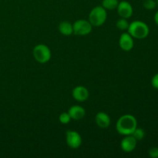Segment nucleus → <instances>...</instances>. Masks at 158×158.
Segmentation results:
<instances>
[{
	"label": "nucleus",
	"instance_id": "f257e3e1",
	"mask_svg": "<svg viewBox=\"0 0 158 158\" xmlns=\"http://www.w3.org/2000/svg\"><path fill=\"white\" fill-rule=\"evenodd\" d=\"M137 127V119L131 114H125L118 119L116 124L117 131L123 136L131 135Z\"/></svg>",
	"mask_w": 158,
	"mask_h": 158
},
{
	"label": "nucleus",
	"instance_id": "f03ea898",
	"mask_svg": "<svg viewBox=\"0 0 158 158\" xmlns=\"http://www.w3.org/2000/svg\"><path fill=\"white\" fill-rule=\"evenodd\" d=\"M127 31L128 33L133 38L142 40V39H144L148 36L150 29L146 23L140 21V20H136V21L130 23Z\"/></svg>",
	"mask_w": 158,
	"mask_h": 158
},
{
	"label": "nucleus",
	"instance_id": "7ed1b4c3",
	"mask_svg": "<svg viewBox=\"0 0 158 158\" xmlns=\"http://www.w3.org/2000/svg\"><path fill=\"white\" fill-rule=\"evenodd\" d=\"M107 18L106 10L102 6L94 7L89 14V22L93 26H100L104 24Z\"/></svg>",
	"mask_w": 158,
	"mask_h": 158
},
{
	"label": "nucleus",
	"instance_id": "20e7f679",
	"mask_svg": "<svg viewBox=\"0 0 158 158\" xmlns=\"http://www.w3.org/2000/svg\"><path fill=\"white\" fill-rule=\"evenodd\" d=\"M32 55L35 61L40 63H46L51 59V50L45 44L36 45L33 48Z\"/></svg>",
	"mask_w": 158,
	"mask_h": 158
},
{
	"label": "nucleus",
	"instance_id": "39448f33",
	"mask_svg": "<svg viewBox=\"0 0 158 158\" xmlns=\"http://www.w3.org/2000/svg\"><path fill=\"white\" fill-rule=\"evenodd\" d=\"M73 33L75 35L83 36V35H89L92 32L93 26L89 20L87 21L85 19H79L73 24Z\"/></svg>",
	"mask_w": 158,
	"mask_h": 158
},
{
	"label": "nucleus",
	"instance_id": "423d86ee",
	"mask_svg": "<svg viewBox=\"0 0 158 158\" xmlns=\"http://www.w3.org/2000/svg\"><path fill=\"white\" fill-rule=\"evenodd\" d=\"M66 143L72 149H77L82 144V137L76 131H67L66 133Z\"/></svg>",
	"mask_w": 158,
	"mask_h": 158
},
{
	"label": "nucleus",
	"instance_id": "0eeeda50",
	"mask_svg": "<svg viewBox=\"0 0 158 158\" xmlns=\"http://www.w3.org/2000/svg\"><path fill=\"white\" fill-rule=\"evenodd\" d=\"M117 9L120 18L124 19L131 18L133 15V12H134L131 3L127 1H125V0L119 2Z\"/></svg>",
	"mask_w": 158,
	"mask_h": 158
},
{
	"label": "nucleus",
	"instance_id": "6e6552de",
	"mask_svg": "<svg viewBox=\"0 0 158 158\" xmlns=\"http://www.w3.org/2000/svg\"><path fill=\"white\" fill-rule=\"evenodd\" d=\"M119 46L123 51H131L134 48V38L128 32H123L119 39Z\"/></svg>",
	"mask_w": 158,
	"mask_h": 158
},
{
	"label": "nucleus",
	"instance_id": "1a4fd4ad",
	"mask_svg": "<svg viewBox=\"0 0 158 158\" xmlns=\"http://www.w3.org/2000/svg\"><path fill=\"white\" fill-rule=\"evenodd\" d=\"M137 140L132 135L125 136L124 138L120 142V148L124 152L131 153L137 147Z\"/></svg>",
	"mask_w": 158,
	"mask_h": 158
},
{
	"label": "nucleus",
	"instance_id": "9d476101",
	"mask_svg": "<svg viewBox=\"0 0 158 158\" xmlns=\"http://www.w3.org/2000/svg\"><path fill=\"white\" fill-rule=\"evenodd\" d=\"M72 96L78 102H84L89 98V90L85 86H77L73 89Z\"/></svg>",
	"mask_w": 158,
	"mask_h": 158
},
{
	"label": "nucleus",
	"instance_id": "9b49d317",
	"mask_svg": "<svg viewBox=\"0 0 158 158\" xmlns=\"http://www.w3.org/2000/svg\"><path fill=\"white\" fill-rule=\"evenodd\" d=\"M95 121L99 127L106 129L110 125V117L106 113L99 112L96 114Z\"/></svg>",
	"mask_w": 158,
	"mask_h": 158
},
{
	"label": "nucleus",
	"instance_id": "f8f14e48",
	"mask_svg": "<svg viewBox=\"0 0 158 158\" xmlns=\"http://www.w3.org/2000/svg\"><path fill=\"white\" fill-rule=\"evenodd\" d=\"M68 114L70 116L71 119L74 120H79L85 117L86 111L83 106H79V105H74L69 108L68 110Z\"/></svg>",
	"mask_w": 158,
	"mask_h": 158
},
{
	"label": "nucleus",
	"instance_id": "ddd939ff",
	"mask_svg": "<svg viewBox=\"0 0 158 158\" xmlns=\"http://www.w3.org/2000/svg\"><path fill=\"white\" fill-rule=\"evenodd\" d=\"M59 31L60 33L63 34L66 36H69L73 33V24H71L68 21H63L59 25Z\"/></svg>",
	"mask_w": 158,
	"mask_h": 158
},
{
	"label": "nucleus",
	"instance_id": "4468645a",
	"mask_svg": "<svg viewBox=\"0 0 158 158\" xmlns=\"http://www.w3.org/2000/svg\"><path fill=\"white\" fill-rule=\"evenodd\" d=\"M118 4V0H103L102 1V6L106 10H114L117 8Z\"/></svg>",
	"mask_w": 158,
	"mask_h": 158
},
{
	"label": "nucleus",
	"instance_id": "2eb2a0df",
	"mask_svg": "<svg viewBox=\"0 0 158 158\" xmlns=\"http://www.w3.org/2000/svg\"><path fill=\"white\" fill-rule=\"evenodd\" d=\"M129 25L130 23H128L127 19L124 18H120V19L117 20V23H116V26H117V29L121 31L127 30Z\"/></svg>",
	"mask_w": 158,
	"mask_h": 158
},
{
	"label": "nucleus",
	"instance_id": "dca6fc26",
	"mask_svg": "<svg viewBox=\"0 0 158 158\" xmlns=\"http://www.w3.org/2000/svg\"><path fill=\"white\" fill-rule=\"evenodd\" d=\"M137 141H140V140H142L145 137V132L142 128H138L137 127L134 131L133 132V134H131Z\"/></svg>",
	"mask_w": 158,
	"mask_h": 158
},
{
	"label": "nucleus",
	"instance_id": "f3484780",
	"mask_svg": "<svg viewBox=\"0 0 158 158\" xmlns=\"http://www.w3.org/2000/svg\"><path fill=\"white\" fill-rule=\"evenodd\" d=\"M71 120L72 119H71L70 116L68 114V112L62 113L60 115V117H59V120H60V122L62 124H68L70 122Z\"/></svg>",
	"mask_w": 158,
	"mask_h": 158
},
{
	"label": "nucleus",
	"instance_id": "a211bd4d",
	"mask_svg": "<svg viewBox=\"0 0 158 158\" xmlns=\"http://www.w3.org/2000/svg\"><path fill=\"white\" fill-rule=\"evenodd\" d=\"M143 6L148 10H152V9H155L157 6V2H155L154 0H144Z\"/></svg>",
	"mask_w": 158,
	"mask_h": 158
},
{
	"label": "nucleus",
	"instance_id": "6ab92c4d",
	"mask_svg": "<svg viewBox=\"0 0 158 158\" xmlns=\"http://www.w3.org/2000/svg\"><path fill=\"white\" fill-rule=\"evenodd\" d=\"M149 156L151 158H158V148L153 147L149 150Z\"/></svg>",
	"mask_w": 158,
	"mask_h": 158
},
{
	"label": "nucleus",
	"instance_id": "aec40b11",
	"mask_svg": "<svg viewBox=\"0 0 158 158\" xmlns=\"http://www.w3.org/2000/svg\"><path fill=\"white\" fill-rule=\"evenodd\" d=\"M151 85L153 87L158 89V73L155 74L151 79Z\"/></svg>",
	"mask_w": 158,
	"mask_h": 158
},
{
	"label": "nucleus",
	"instance_id": "412c9836",
	"mask_svg": "<svg viewBox=\"0 0 158 158\" xmlns=\"http://www.w3.org/2000/svg\"><path fill=\"white\" fill-rule=\"evenodd\" d=\"M154 22H155L156 24L158 26V11L156 12L155 15H154Z\"/></svg>",
	"mask_w": 158,
	"mask_h": 158
},
{
	"label": "nucleus",
	"instance_id": "4be33fe9",
	"mask_svg": "<svg viewBox=\"0 0 158 158\" xmlns=\"http://www.w3.org/2000/svg\"><path fill=\"white\" fill-rule=\"evenodd\" d=\"M157 6H158V0H157Z\"/></svg>",
	"mask_w": 158,
	"mask_h": 158
}]
</instances>
